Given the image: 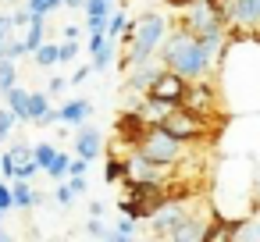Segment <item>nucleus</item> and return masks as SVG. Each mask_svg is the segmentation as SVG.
<instances>
[{"instance_id":"obj_1","label":"nucleus","mask_w":260,"mask_h":242,"mask_svg":"<svg viewBox=\"0 0 260 242\" xmlns=\"http://www.w3.org/2000/svg\"><path fill=\"white\" fill-rule=\"evenodd\" d=\"M217 93L232 111H260V32L228 25V43L217 61Z\"/></svg>"},{"instance_id":"obj_2","label":"nucleus","mask_w":260,"mask_h":242,"mask_svg":"<svg viewBox=\"0 0 260 242\" xmlns=\"http://www.w3.org/2000/svg\"><path fill=\"white\" fill-rule=\"evenodd\" d=\"M160 64L164 68H171V72H178L182 79H189V82H196V79H210L214 75V68L203 61V54H200V43H196V36H189L185 29H171L168 36H164V43H160Z\"/></svg>"},{"instance_id":"obj_3","label":"nucleus","mask_w":260,"mask_h":242,"mask_svg":"<svg viewBox=\"0 0 260 242\" xmlns=\"http://www.w3.org/2000/svg\"><path fill=\"white\" fill-rule=\"evenodd\" d=\"M164 36H168V18H164V15L146 11V15L132 18V40L125 43L121 68H132V64H143V61H153V54L160 50Z\"/></svg>"},{"instance_id":"obj_4","label":"nucleus","mask_w":260,"mask_h":242,"mask_svg":"<svg viewBox=\"0 0 260 242\" xmlns=\"http://www.w3.org/2000/svg\"><path fill=\"white\" fill-rule=\"evenodd\" d=\"M136 150H139L143 157H150L153 164H160V167H175V164H182V157H185V143L175 139L171 132H164L157 121L146 125V132L139 135Z\"/></svg>"},{"instance_id":"obj_5","label":"nucleus","mask_w":260,"mask_h":242,"mask_svg":"<svg viewBox=\"0 0 260 242\" xmlns=\"http://www.w3.org/2000/svg\"><path fill=\"white\" fill-rule=\"evenodd\" d=\"M164 132H171L175 139H182L185 146H192V143H203L207 135H214L210 132V118H203V114H196V111H189L185 103H178V107H168L164 111V118L157 121Z\"/></svg>"},{"instance_id":"obj_6","label":"nucleus","mask_w":260,"mask_h":242,"mask_svg":"<svg viewBox=\"0 0 260 242\" xmlns=\"http://www.w3.org/2000/svg\"><path fill=\"white\" fill-rule=\"evenodd\" d=\"M178 29H185L189 36H214V32H228V25L210 11L207 0H189L182 4V18H178Z\"/></svg>"},{"instance_id":"obj_7","label":"nucleus","mask_w":260,"mask_h":242,"mask_svg":"<svg viewBox=\"0 0 260 242\" xmlns=\"http://www.w3.org/2000/svg\"><path fill=\"white\" fill-rule=\"evenodd\" d=\"M185 93H189V79H182V75L171 72V68H160L157 79L150 82V89H146L143 96H146V100H157V103H164V107H178V103L185 100Z\"/></svg>"},{"instance_id":"obj_8","label":"nucleus","mask_w":260,"mask_h":242,"mask_svg":"<svg viewBox=\"0 0 260 242\" xmlns=\"http://www.w3.org/2000/svg\"><path fill=\"white\" fill-rule=\"evenodd\" d=\"M182 103H185L189 111L203 114V118H214V114L221 111V93L210 86V79H196V82H189V93H185Z\"/></svg>"},{"instance_id":"obj_9","label":"nucleus","mask_w":260,"mask_h":242,"mask_svg":"<svg viewBox=\"0 0 260 242\" xmlns=\"http://www.w3.org/2000/svg\"><path fill=\"white\" fill-rule=\"evenodd\" d=\"M100 153H104V135L93 125H79V132H75V157L96 160Z\"/></svg>"},{"instance_id":"obj_10","label":"nucleus","mask_w":260,"mask_h":242,"mask_svg":"<svg viewBox=\"0 0 260 242\" xmlns=\"http://www.w3.org/2000/svg\"><path fill=\"white\" fill-rule=\"evenodd\" d=\"M11 199H15V210L29 214V210H36L43 203V192H36L29 178H11Z\"/></svg>"},{"instance_id":"obj_11","label":"nucleus","mask_w":260,"mask_h":242,"mask_svg":"<svg viewBox=\"0 0 260 242\" xmlns=\"http://www.w3.org/2000/svg\"><path fill=\"white\" fill-rule=\"evenodd\" d=\"M232 25L260 29V0H232Z\"/></svg>"},{"instance_id":"obj_12","label":"nucleus","mask_w":260,"mask_h":242,"mask_svg":"<svg viewBox=\"0 0 260 242\" xmlns=\"http://www.w3.org/2000/svg\"><path fill=\"white\" fill-rule=\"evenodd\" d=\"M164 64H153V61H143V64H132L128 68V93H146L150 89V82L157 79V72H160Z\"/></svg>"},{"instance_id":"obj_13","label":"nucleus","mask_w":260,"mask_h":242,"mask_svg":"<svg viewBox=\"0 0 260 242\" xmlns=\"http://www.w3.org/2000/svg\"><path fill=\"white\" fill-rule=\"evenodd\" d=\"M57 111H61V125L79 128V125H86L93 118V100H64Z\"/></svg>"},{"instance_id":"obj_14","label":"nucleus","mask_w":260,"mask_h":242,"mask_svg":"<svg viewBox=\"0 0 260 242\" xmlns=\"http://www.w3.org/2000/svg\"><path fill=\"white\" fill-rule=\"evenodd\" d=\"M43 40H47V15H32V18H29V25L22 29V43H25V50L32 54Z\"/></svg>"},{"instance_id":"obj_15","label":"nucleus","mask_w":260,"mask_h":242,"mask_svg":"<svg viewBox=\"0 0 260 242\" xmlns=\"http://www.w3.org/2000/svg\"><path fill=\"white\" fill-rule=\"evenodd\" d=\"M4 107H8L18 121H29V89H22V86L8 89V93H4Z\"/></svg>"},{"instance_id":"obj_16","label":"nucleus","mask_w":260,"mask_h":242,"mask_svg":"<svg viewBox=\"0 0 260 242\" xmlns=\"http://www.w3.org/2000/svg\"><path fill=\"white\" fill-rule=\"evenodd\" d=\"M114 50H118V40H111V36H107V40L89 54V57H93V61H89V64H93V72H107V68H111V61H114Z\"/></svg>"},{"instance_id":"obj_17","label":"nucleus","mask_w":260,"mask_h":242,"mask_svg":"<svg viewBox=\"0 0 260 242\" xmlns=\"http://www.w3.org/2000/svg\"><path fill=\"white\" fill-rule=\"evenodd\" d=\"M50 107H54V103H50V93H47V89H43V93H29V125H40Z\"/></svg>"},{"instance_id":"obj_18","label":"nucleus","mask_w":260,"mask_h":242,"mask_svg":"<svg viewBox=\"0 0 260 242\" xmlns=\"http://www.w3.org/2000/svg\"><path fill=\"white\" fill-rule=\"evenodd\" d=\"M18 86V61L11 57H0V96H4L8 89Z\"/></svg>"},{"instance_id":"obj_19","label":"nucleus","mask_w":260,"mask_h":242,"mask_svg":"<svg viewBox=\"0 0 260 242\" xmlns=\"http://www.w3.org/2000/svg\"><path fill=\"white\" fill-rule=\"evenodd\" d=\"M32 61H36L40 68H54V64H61V57H57V43L43 40V43L32 50Z\"/></svg>"},{"instance_id":"obj_20","label":"nucleus","mask_w":260,"mask_h":242,"mask_svg":"<svg viewBox=\"0 0 260 242\" xmlns=\"http://www.w3.org/2000/svg\"><path fill=\"white\" fill-rule=\"evenodd\" d=\"M136 235H139V221H132V217H125V214H121V221H118V224L111 228V238H114V242L136 238Z\"/></svg>"},{"instance_id":"obj_21","label":"nucleus","mask_w":260,"mask_h":242,"mask_svg":"<svg viewBox=\"0 0 260 242\" xmlns=\"http://www.w3.org/2000/svg\"><path fill=\"white\" fill-rule=\"evenodd\" d=\"M104 178L114 185V182H121L125 178V157H118V153H111L107 157V164H104Z\"/></svg>"},{"instance_id":"obj_22","label":"nucleus","mask_w":260,"mask_h":242,"mask_svg":"<svg viewBox=\"0 0 260 242\" xmlns=\"http://www.w3.org/2000/svg\"><path fill=\"white\" fill-rule=\"evenodd\" d=\"M54 153H57V146H54V143H36V146H32V160L40 164V171H47V167H50Z\"/></svg>"},{"instance_id":"obj_23","label":"nucleus","mask_w":260,"mask_h":242,"mask_svg":"<svg viewBox=\"0 0 260 242\" xmlns=\"http://www.w3.org/2000/svg\"><path fill=\"white\" fill-rule=\"evenodd\" d=\"M68 160H72V157L57 150V153H54V160H50V167H47V175H50L54 182H61V178H68Z\"/></svg>"},{"instance_id":"obj_24","label":"nucleus","mask_w":260,"mask_h":242,"mask_svg":"<svg viewBox=\"0 0 260 242\" xmlns=\"http://www.w3.org/2000/svg\"><path fill=\"white\" fill-rule=\"evenodd\" d=\"M15 125H18V118H15V114H11L4 103H0V143H8V139H11Z\"/></svg>"},{"instance_id":"obj_25","label":"nucleus","mask_w":260,"mask_h":242,"mask_svg":"<svg viewBox=\"0 0 260 242\" xmlns=\"http://www.w3.org/2000/svg\"><path fill=\"white\" fill-rule=\"evenodd\" d=\"M25 8L32 15H54L57 8H64V0H25Z\"/></svg>"},{"instance_id":"obj_26","label":"nucleus","mask_w":260,"mask_h":242,"mask_svg":"<svg viewBox=\"0 0 260 242\" xmlns=\"http://www.w3.org/2000/svg\"><path fill=\"white\" fill-rule=\"evenodd\" d=\"M54 203H57V206H72V203H75V192H72L68 178H61V182L54 185Z\"/></svg>"},{"instance_id":"obj_27","label":"nucleus","mask_w":260,"mask_h":242,"mask_svg":"<svg viewBox=\"0 0 260 242\" xmlns=\"http://www.w3.org/2000/svg\"><path fill=\"white\" fill-rule=\"evenodd\" d=\"M125 25H128V18H125V11H111V18H107V29H104V32H107L111 40H118Z\"/></svg>"},{"instance_id":"obj_28","label":"nucleus","mask_w":260,"mask_h":242,"mask_svg":"<svg viewBox=\"0 0 260 242\" xmlns=\"http://www.w3.org/2000/svg\"><path fill=\"white\" fill-rule=\"evenodd\" d=\"M79 40H64V43H57V57H61V64H72L75 57H79Z\"/></svg>"},{"instance_id":"obj_29","label":"nucleus","mask_w":260,"mask_h":242,"mask_svg":"<svg viewBox=\"0 0 260 242\" xmlns=\"http://www.w3.org/2000/svg\"><path fill=\"white\" fill-rule=\"evenodd\" d=\"M86 235H93V238H111V228H107L100 217L89 214V221H86Z\"/></svg>"},{"instance_id":"obj_30","label":"nucleus","mask_w":260,"mask_h":242,"mask_svg":"<svg viewBox=\"0 0 260 242\" xmlns=\"http://www.w3.org/2000/svg\"><path fill=\"white\" fill-rule=\"evenodd\" d=\"M0 210H15V199H11V182L8 178H0Z\"/></svg>"},{"instance_id":"obj_31","label":"nucleus","mask_w":260,"mask_h":242,"mask_svg":"<svg viewBox=\"0 0 260 242\" xmlns=\"http://www.w3.org/2000/svg\"><path fill=\"white\" fill-rule=\"evenodd\" d=\"M89 75H93V64H82V68H75V72H72V79H68V82H72V86H82Z\"/></svg>"},{"instance_id":"obj_32","label":"nucleus","mask_w":260,"mask_h":242,"mask_svg":"<svg viewBox=\"0 0 260 242\" xmlns=\"http://www.w3.org/2000/svg\"><path fill=\"white\" fill-rule=\"evenodd\" d=\"M64 86H68V79H61V75H54V79L47 82V93H50V96H61V93H64Z\"/></svg>"},{"instance_id":"obj_33","label":"nucleus","mask_w":260,"mask_h":242,"mask_svg":"<svg viewBox=\"0 0 260 242\" xmlns=\"http://www.w3.org/2000/svg\"><path fill=\"white\" fill-rule=\"evenodd\" d=\"M86 171H89V160H86V157L68 160V175H86Z\"/></svg>"},{"instance_id":"obj_34","label":"nucleus","mask_w":260,"mask_h":242,"mask_svg":"<svg viewBox=\"0 0 260 242\" xmlns=\"http://www.w3.org/2000/svg\"><path fill=\"white\" fill-rule=\"evenodd\" d=\"M89 214H93V217H104V203L93 199V203H89Z\"/></svg>"},{"instance_id":"obj_35","label":"nucleus","mask_w":260,"mask_h":242,"mask_svg":"<svg viewBox=\"0 0 260 242\" xmlns=\"http://www.w3.org/2000/svg\"><path fill=\"white\" fill-rule=\"evenodd\" d=\"M64 40H79V25H64Z\"/></svg>"},{"instance_id":"obj_36","label":"nucleus","mask_w":260,"mask_h":242,"mask_svg":"<svg viewBox=\"0 0 260 242\" xmlns=\"http://www.w3.org/2000/svg\"><path fill=\"white\" fill-rule=\"evenodd\" d=\"M82 4L86 0H64V8H72V11H82Z\"/></svg>"},{"instance_id":"obj_37","label":"nucleus","mask_w":260,"mask_h":242,"mask_svg":"<svg viewBox=\"0 0 260 242\" xmlns=\"http://www.w3.org/2000/svg\"><path fill=\"white\" fill-rule=\"evenodd\" d=\"M4 238H11V235H8V228H0V242H4Z\"/></svg>"},{"instance_id":"obj_38","label":"nucleus","mask_w":260,"mask_h":242,"mask_svg":"<svg viewBox=\"0 0 260 242\" xmlns=\"http://www.w3.org/2000/svg\"><path fill=\"white\" fill-rule=\"evenodd\" d=\"M4 217H8V210H0V224H4Z\"/></svg>"},{"instance_id":"obj_39","label":"nucleus","mask_w":260,"mask_h":242,"mask_svg":"<svg viewBox=\"0 0 260 242\" xmlns=\"http://www.w3.org/2000/svg\"><path fill=\"white\" fill-rule=\"evenodd\" d=\"M0 4H11V0H0Z\"/></svg>"}]
</instances>
